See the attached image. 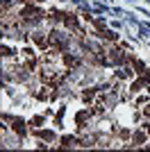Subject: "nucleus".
<instances>
[{
  "label": "nucleus",
  "instance_id": "nucleus-1",
  "mask_svg": "<svg viewBox=\"0 0 150 152\" xmlns=\"http://www.w3.org/2000/svg\"><path fill=\"white\" fill-rule=\"evenodd\" d=\"M32 95H34V98H39V100H43V102L55 100V98H57V86H55V84L41 82L37 89H32Z\"/></svg>",
  "mask_w": 150,
  "mask_h": 152
},
{
  "label": "nucleus",
  "instance_id": "nucleus-3",
  "mask_svg": "<svg viewBox=\"0 0 150 152\" xmlns=\"http://www.w3.org/2000/svg\"><path fill=\"white\" fill-rule=\"evenodd\" d=\"M14 129H16V134H18V136H25V132H27V129H25V123L18 121V118L14 121Z\"/></svg>",
  "mask_w": 150,
  "mask_h": 152
},
{
  "label": "nucleus",
  "instance_id": "nucleus-2",
  "mask_svg": "<svg viewBox=\"0 0 150 152\" xmlns=\"http://www.w3.org/2000/svg\"><path fill=\"white\" fill-rule=\"evenodd\" d=\"M59 145L62 148H75L77 145V139H75V136H64V139L59 141Z\"/></svg>",
  "mask_w": 150,
  "mask_h": 152
}]
</instances>
